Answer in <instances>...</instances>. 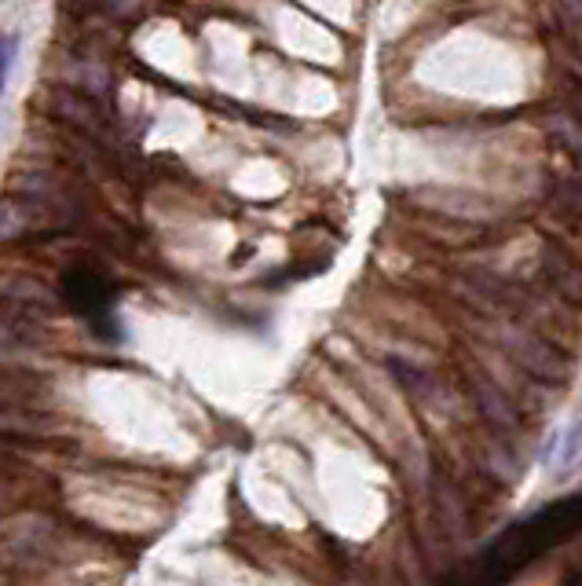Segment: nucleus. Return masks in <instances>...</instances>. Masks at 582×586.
I'll list each match as a JSON object with an SVG mask.
<instances>
[{
  "mask_svg": "<svg viewBox=\"0 0 582 586\" xmlns=\"http://www.w3.org/2000/svg\"><path fill=\"white\" fill-rule=\"evenodd\" d=\"M502 349L509 352V360L516 366H524L532 378L538 382H565L568 378V366L560 355H554L546 341H538L535 333H524L516 327H506L502 333Z\"/></svg>",
  "mask_w": 582,
  "mask_h": 586,
  "instance_id": "obj_1",
  "label": "nucleus"
},
{
  "mask_svg": "<svg viewBox=\"0 0 582 586\" xmlns=\"http://www.w3.org/2000/svg\"><path fill=\"white\" fill-rule=\"evenodd\" d=\"M62 297H67V305L81 312L85 319L99 323L103 312L110 308V286L107 279L96 276V271L88 268H74L62 276Z\"/></svg>",
  "mask_w": 582,
  "mask_h": 586,
  "instance_id": "obj_2",
  "label": "nucleus"
},
{
  "mask_svg": "<svg viewBox=\"0 0 582 586\" xmlns=\"http://www.w3.org/2000/svg\"><path fill=\"white\" fill-rule=\"evenodd\" d=\"M29 327H37V323L12 319L0 312V363H23L26 355H34V333H29Z\"/></svg>",
  "mask_w": 582,
  "mask_h": 586,
  "instance_id": "obj_5",
  "label": "nucleus"
},
{
  "mask_svg": "<svg viewBox=\"0 0 582 586\" xmlns=\"http://www.w3.org/2000/svg\"><path fill=\"white\" fill-rule=\"evenodd\" d=\"M582 455V411L575 414V422L568 425V433L560 436V466H571Z\"/></svg>",
  "mask_w": 582,
  "mask_h": 586,
  "instance_id": "obj_7",
  "label": "nucleus"
},
{
  "mask_svg": "<svg viewBox=\"0 0 582 586\" xmlns=\"http://www.w3.org/2000/svg\"><path fill=\"white\" fill-rule=\"evenodd\" d=\"M543 265H546L549 282H554V286L565 293L568 301H582V265H579V260H571L565 249H557L554 243H546Z\"/></svg>",
  "mask_w": 582,
  "mask_h": 586,
  "instance_id": "obj_3",
  "label": "nucleus"
},
{
  "mask_svg": "<svg viewBox=\"0 0 582 586\" xmlns=\"http://www.w3.org/2000/svg\"><path fill=\"white\" fill-rule=\"evenodd\" d=\"M473 396H476V403H480L484 418L498 429V433H509V429L521 425V418H516V407L509 403L506 392H498L495 382L476 378V382H473Z\"/></svg>",
  "mask_w": 582,
  "mask_h": 586,
  "instance_id": "obj_4",
  "label": "nucleus"
},
{
  "mask_svg": "<svg viewBox=\"0 0 582 586\" xmlns=\"http://www.w3.org/2000/svg\"><path fill=\"white\" fill-rule=\"evenodd\" d=\"M15 51H19V37L0 34V92L8 85V70H12V62H15Z\"/></svg>",
  "mask_w": 582,
  "mask_h": 586,
  "instance_id": "obj_8",
  "label": "nucleus"
},
{
  "mask_svg": "<svg viewBox=\"0 0 582 586\" xmlns=\"http://www.w3.org/2000/svg\"><path fill=\"white\" fill-rule=\"evenodd\" d=\"M51 429V418L40 414L37 407H15L0 403V436H40Z\"/></svg>",
  "mask_w": 582,
  "mask_h": 586,
  "instance_id": "obj_6",
  "label": "nucleus"
}]
</instances>
